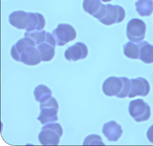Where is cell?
Instances as JSON below:
<instances>
[{
    "instance_id": "cell-2",
    "label": "cell",
    "mask_w": 153,
    "mask_h": 146,
    "mask_svg": "<svg viewBox=\"0 0 153 146\" xmlns=\"http://www.w3.org/2000/svg\"><path fill=\"white\" fill-rule=\"evenodd\" d=\"M9 20L12 26L19 30H26L27 32L42 31L45 26V20L42 14L27 13L22 10L11 13Z\"/></svg>"
},
{
    "instance_id": "cell-17",
    "label": "cell",
    "mask_w": 153,
    "mask_h": 146,
    "mask_svg": "<svg viewBox=\"0 0 153 146\" xmlns=\"http://www.w3.org/2000/svg\"><path fill=\"white\" fill-rule=\"evenodd\" d=\"M34 94L36 100L41 103L51 97L52 92L47 86L40 84L35 89Z\"/></svg>"
},
{
    "instance_id": "cell-12",
    "label": "cell",
    "mask_w": 153,
    "mask_h": 146,
    "mask_svg": "<svg viewBox=\"0 0 153 146\" xmlns=\"http://www.w3.org/2000/svg\"><path fill=\"white\" fill-rule=\"evenodd\" d=\"M88 54V49L86 45L83 43L78 42L68 48L64 55L67 60L76 61L85 58Z\"/></svg>"
},
{
    "instance_id": "cell-21",
    "label": "cell",
    "mask_w": 153,
    "mask_h": 146,
    "mask_svg": "<svg viewBox=\"0 0 153 146\" xmlns=\"http://www.w3.org/2000/svg\"><path fill=\"white\" fill-rule=\"evenodd\" d=\"M104 2H109V1H111L112 0H101Z\"/></svg>"
},
{
    "instance_id": "cell-14",
    "label": "cell",
    "mask_w": 153,
    "mask_h": 146,
    "mask_svg": "<svg viewBox=\"0 0 153 146\" xmlns=\"http://www.w3.org/2000/svg\"><path fill=\"white\" fill-rule=\"evenodd\" d=\"M139 59L146 64L153 63V46L147 41L139 43Z\"/></svg>"
},
{
    "instance_id": "cell-19",
    "label": "cell",
    "mask_w": 153,
    "mask_h": 146,
    "mask_svg": "<svg viewBox=\"0 0 153 146\" xmlns=\"http://www.w3.org/2000/svg\"><path fill=\"white\" fill-rule=\"evenodd\" d=\"M83 145H105L102 141V138L97 134H91L85 139L83 142Z\"/></svg>"
},
{
    "instance_id": "cell-5",
    "label": "cell",
    "mask_w": 153,
    "mask_h": 146,
    "mask_svg": "<svg viewBox=\"0 0 153 146\" xmlns=\"http://www.w3.org/2000/svg\"><path fill=\"white\" fill-rule=\"evenodd\" d=\"M63 134V130L59 123H50L42 128L38 139L44 146H57Z\"/></svg>"
},
{
    "instance_id": "cell-16",
    "label": "cell",
    "mask_w": 153,
    "mask_h": 146,
    "mask_svg": "<svg viewBox=\"0 0 153 146\" xmlns=\"http://www.w3.org/2000/svg\"><path fill=\"white\" fill-rule=\"evenodd\" d=\"M103 5L101 0H84L83 7L86 12L94 17L101 10Z\"/></svg>"
},
{
    "instance_id": "cell-18",
    "label": "cell",
    "mask_w": 153,
    "mask_h": 146,
    "mask_svg": "<svg viewBox=\"0 0 153 146\" xmlns=\"http://www.w3.org/2000/svg\"><path fill=\"white\" fill-rule=\"evenodd\" d=\"M123 53L130 59H137L139 58V47L138 45L129 42L123 46Z\"/></svg>"
},
{
    "instance_id": "cell-13",
    "label": "cell",
    "mask_w": 153,
    "mask_h": 146,
    "mask_svg": "<svg viewBox=\"0 0 153 146\" xmlns=\"http://www.w3.org/2000/svg\"><path fill=\"white\" fill-rule=\"evenodd\" d=\"M123 131L121 126L115 121H110L104 125L102 133L109 141L116 142L120 138Z\"/></svg>"
},
{
    "instance_id": "cell-11",
    "label": "cell",
    "mask_w": 153,
    "mask_h": 146,
    "mask_svg": "<svg viewBox=\"0 0 153 146\" xmlns=\"http://www.w3.org/2000/svg\"><path fill=\"white\" fill-rule=\"evenodd\" d=\"M130 91L129 93V98H134L137 96L145 97L147 96L150 91V85L148 81L145 78L138 77L130 80Z\"/></svg>"
},
{
    "instance_id": "cell-3",
    "label": "cell",
    "mask_w": 153,
    "mask_h": 146,
    "mask_svg": "<svg viewBox=\"0 0 153 146\" xmlns=\"http://www.w3.org/2000/svg\"><path fill=\"white\" fill-rule=\"evenodd\" d=\"M131 85L130 80L127 77L111 76L104 82L102 90L106 96L123 98L128 95Z\"/></svg>"
},
{
    "instance_id": "cell-10",
    "label": "cell",
    "mask_w": 153,
    "mask_h": 146,
    "mask_svg": "<svg viewBox=\"0 0 153 146\" xmlns=\"http://www.w3.org/2000/svg\"><path fill=\"white\" fill-rule=\"evenodd\" d=\"M56 43L52 34H51L45 41L36 46L40 54L41 59L43 62L51 61L55 55Z\"/></svg>"
},
{
    "instance_id": "cell-9",
    "label": "cell",
    "mask_w": 153,
    "mask_h": 146,
    "mask_svg": "<svg viewBox=\"0 0 153 146\" xmlns=\"http://www.w3.org/2000/svg\"><path fill=\"white\" fill-rule=\"evenodd\" d=\"M146 30V24L142 20L133 18L127 25V37L132 42L140 43L145 38Z\"/></svg>"
},
{
    "instance_id": "cell-4",
    "label": "cell",
    "mask_w": 153,
    "mask_h": 146,
    "mask_svg": "<svg viewBox=\"0 0 153 146\" xmlns=\"http://www.w3.org/2000/svg\"><path fill=\"white\" fill-rule=\"evenodd\" d=\"M125 15V10L122 7L108 4L103 5L94 18L103 24L110 26L122 22Z\"/></svg>"
},
{
    "instance_id": "cell-20",
    "label": "cell",
    "mask_w": 153,
    "mask_h": 146,
    "mask_svg": "<svg viewBox=\"0 0 153 146\" xmlns=\"http://www.w3.org/2000/svg\"><path fill=\"white\" fill-rule=\"evenodd\" d=\"M147 137L149 140L153 143V125L148 130L147 132Z\"/></svg>"
},
{
    "instance_id": "cell-15",
    "label": "cell",
    "mask_w": 153,
    "mask_h": 146,
    "mask_svg": "<svg viewBox=\"0 0 153 146\" xmlns=\"http://www.w3.org/2000/svg\"><path fill=\"white\" fill-rule=\"evenodd\" d=\"M135 6L137 12L141 16H149L153 12L152 0H138Z\"/></svg>"
},
{
    "instance_id": "cell-1",
    "label": "cell",
    "mask_w": 153,
    "mask_h": 146,
    "mask_svg": "<svg viewBox=\"0 0 153 146\" xmlns=\"http://www.w3.org/2000/svg\"><path fill=\"white\" fill-rule=\"evenodd\" d=\"M11 55L16 61L27 65H36L42 61L35 42L27 36H25L13 45Z\"/></svg>"
},
{
    "instance_id": "cell-8",
    "label": "cell",
    "mask_w": 153,
    "mask_h": 146,
    "mask_svg": "<svg viewBox=\"0 0 153 146\" xmlns=\"http://www.w3.org/2000/svg\"><path fill=\"white\" fill-rule=\"evenodd\" d=\"M53 36L56 45L63 46L68 43L74 40L76 37V32L73 26L68 24H59L56 29L53 31Z\"/></svg>"
},
{
    "instance_id": "cell-7",
    "label": "cell",
    "mask_w": 153,
    "mask_h": 146,
    "mask_svg": "<svg viewBox=\"0 0 153 146\" xmlns=\"http://www.w3.org/2000/svg\"><path fill=\"white\" fill-rule=\"evenodd\" d=\"M128 111L131 117L137 122L147 121L151 115L150 107L141 99L131 101Z\"/></svg>"
},
{
    "instance_id": "cell-6",
    "label": "cell",
    "mask_w": 153,
    "mask_h": 146,
    "mask_svg": "<svg viewBox=\"0 0 153 146\" xmlns=\"http://www.w3.org/2000/svg\"><path fill=\"white\" fill-rule=\"evenodd\" d=\"M59 104L56 99L51 97L44 102H41V112L37 119L42 124L50 123L58 120Z\"/></svg>"
}]
</instances>
